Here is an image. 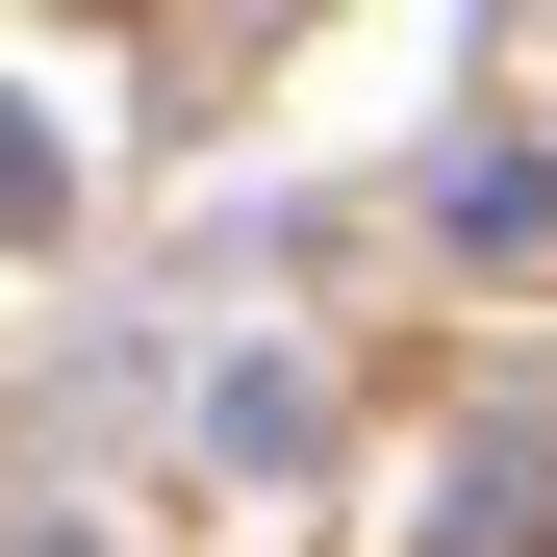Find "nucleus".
Listing matches in <instances>:
<instances>
[{
  "mask_svg": "<svg viewBox=\"0 0 557 557\" xmlns=\"http://www.w3.org/2000/svg\"><path fill=\"white\" fill-rule=\"evenodd\" d=\"M431 557H557V406H482V431H456Z\"/></svg>",
  "mask_w": 557,
  "mask_h": 557,
  "instance_id": "f257e3e1",
  "label": "nucleus"
},
{
  "mask_svg": "<svg viewBox=\"0 0 557 557\" xmlns=\"http://www.w3.org/2000/svg\"><path fill=\"white\" fill-rule=\"evenodd\" d=\"M0 228H51V127L26 102H0Z\"/></svg>",
  "mask_w": 557,
  "mask_h": 557,
  "instance_id": "7ed1b4c3",
  "label": "nucleus"
},
{
  "mask_svg": "<svg viewBox=\"0 0 557 557\" xmlns=\"http://www.w3.org/2000/svg\"><path fill=\"white\" fill-rule=\"evenodd\" d=\"M203 431L253 456V482H305V456H330V381H305V355H228V381H203Z\"/></svg>",
  "mask_w": 557,
  "mask_h": 557,
  "instance_id": "f03ea898",
  "label": "nucleus"
},
{
  "mask_svg": "<svg viewBox=\"0 0 557 557\" xmlns=\"http://www.w3.org/2000/svg\"><path fill=\"white\" fill-rule=\"evenodd\" d=\"M0 557H102V532H76V507H26V532H0Z\"/></svg>",
  "mask_w": 557,
  "mask_h": 557,
  "instance_id": "20e7f679",
  "label": "nucleus"
}]
</instances>
